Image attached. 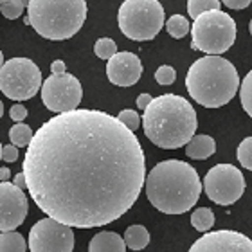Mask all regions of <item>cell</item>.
<instances>
[{"instance_id": "cell-1", "label": "cell", "mask_w": 252, "mask_h": 252, "mask_svg": "<svg viewBox=\"0 0 252 252\" xmlns=\"http://www.w3.org/2000/svg\"><path fill=\"white\" fill-rule=\"evenodd\" d=\"M22 171L49 218L92 229L133 207L146 182V158L135 133L117 117L76 108L38 128Z\"/></svg>"}, {"instance_id": "cell-2", "label": "cell", "mask_w": 252, "mask_h": 252, "mask_svg": "<svg viewBox=\"0 0 252 252\" xmlns=\"http://www.w3.org/2000/svg\"><path fill=\"white\" fill-rule=\"evenodd\" d=\"M144 188L155 209L166 215H184L198 202L204 186L191 164L169 158L155 164L146 175Z\"/></svg>"}, {"instance_id": "cell-3", "label": "cell", "mask_w": 252, "mask_h": 252, "mask_svg": "<svg viewBox=\"0 0 252 252\" xmlns=\"http://www.w3.org/2000/svg\"><path fill=\"white\" fill-rule=\"evenodd\" d=\"M142 126L146 137L155 146L177 150L193 139L198 121L188 99L177 94H162L144 110Z\"/></svg>"}, {"instance_id": "cell-4", "label": "cell", "mask_w": 252, "mask_h": 252, "mask_svg": "<svg viewBox=\"0 0 252 252\" xmlns=\"http://www.w3.org/2000/svg\"><path fill=\"white\" fill-rule=\"evenodd\" d=\"M186 89L198 105L205 108H220L236 95L240 76L229 60L207 54L189 67Z\"/></svg>"}, {"instance_id": "cell-5", "label": "cell", "mask_w": 252, "mask_h": 252, "mask_svg": "<svg viewBox=\"0 0 252 252\" xmlns=\"http://www.w3.org/2000/svg\"><path fill=\"white\" fill-rule=\"evenodd\" d=\"M31 27L47 40H68L87 20L85 0H29Z\"/></svg>"}, {"instance_id": "cell-6", "label": "cell", "mask_w": 252, "mask_h": 252, "mask_svg": "<svg viewBox=\"0 0 252 252\" xmlns=\"http://www.w3.org/2000/svg\"><path fill=\"white\" fill-rule=\"evenodd\" d=\"M194 51H202L205 54L220 56L232 47L236 40V22L231 15L220 9L205 11L198 18H194L191 27Z\"/></svg>"}, {"instance_id": "cell-7", "label": "cell", "mask_w": 252, "mask_h": 252, "mask_svg": "<svg viewBox=\"0 0 252 252\" xmlns=\"http://www.w3.org/2000/svg\"><path fill=\"white\" fill-rule=\"evenodd\" d=\"M117 22L126 38L135 42L153 40L164 26V7L158 0H125Z\"/></svg>"}, {"instance_id": "cell-8", "label": "cell", "mask_w": 252, "mask_h": 252, "mask_svg": "<svg viewBox=\"0 0 252 252\" xmlns=\"http://www.w3.org/2000/svg\"><path fill=\"white\" fill-rule=\"evenodd\" d=\"M42 87V70L29 58H11L0 68V90L13 101L31 99Z\"/></svg>"}, {"instance_id": "cell-9", "label": "cell", "mask_w": 252, "mask_h": 252, "mask_svg": "<svg viewBox=\"0 0 252 252\" xmlns=\"http://www.w3.org/2000/svg\"><path fill=\"white\" fill-rule=\"evenodd\" d=\"M205 194L218 205H232L242 198L245 191L243 173L232 164H216L205 173Z\"/></svg>"}, {"instance_id": "cell-10", "label": "cell", "mask_w": 252, "mask_h": 252, "mask_svg": "<svg viewBox=\"0 0 252 252\" xmlns=\"http://www.w3.org/2000/svg\"><path fill=\"white\" fill-rule=\"evenodd\" d=\"M83 97L79 79L72 74H51L42 85V101L45 108L56 114L76 110Z\"/></svg>"}, {"instance_id": "cell-11", "label": "cell", "mask_w": 252, "mask_h": 252, "mask_svg": "<svg viewBox=\"0 0 252 252\" xmlns=\"http://www.w3.org/2000/svg\"><path fill=\"white\" fill-rule=\"evenodd\" d=\"M29 251L31 252H72V227L65 225L54 218H42L29 231Z\"/></svg>"}, {"instance_id": "cell-12", "label": "cell", "mask_w": 252, "mask_h": 252, "mask_svg": "<svg viewBox=\"0 0 252 252\" xmlns=\"http://www.w3.org/2000/svg\"><path fill=\"white\" fill-rule=\"evenodd\" d=\"M29 202L24 189L11 182H0V232L15 231L24 223Z\"/></svg>"}, {"instance_id": "cell-13", "label": "cell", "mask_w": 252, "mask_h": 252, "mask_svg": "<svg viewBox=\"0 0 252 252\" xmlns=\"http://www.w3.org/2000/svg\"><path fill=\"white\" fill-rule=\"evenodd\" d=\"M188 252H252V240L236 231L205 232Z\"/></svg>"}, {"instance_id": "cell-14", "label": "cell", "mask_w": 252, "mask_h": 252, "mask_svg": "<svg viewBox=\"0 0 252 252\" xmlns=\"http://www.w3.org/2000/svg\"><path fill=\"white\" fill-rule=\"evenodd\" d=\"M106 76L117 87H133L142 76L141 58L133 53H117L106 62Z\"/></svg>"}, {"instance_id": "cell-15", "label": "cell", "mask_w": 252, "mask_h": 252, "mask_svg": "<svg viewBox=\"0 0 252 252\" xmlns=\"http://www.w3.org/2000/svg\"><path fill=\"white\" fill-rule=\"evenodd\" d=\"M89 252H126L125 238L117 232L103 231L90 240Z\"/></svg>"}, {"instance_id": "cell-16", "label": "cell", "mask_w": 252, "mask_h": 252, "mask_svg": "<svg viewBox=\"0 0 252 252\" xmlns=\"http://www.w3.org/2000/svg\"><path fill=\"white\" fill-rule=\"evenodd\" d=\"M216 152V142L211 135H194L186 144V155L194 160H205Z\"/></svg>"}, {"instance_id": "cell-17", "label": "cell", "mask_w": 252, "mask_h": 252, "mask_svg": "<svg viewBox=\"0 0 252 252\" xmlns=\"http://www.w3.org/2000/svg\"><path fill=\"white\" fill-rule=\"evenodd\" d=\"M125 243L130 251H142L150 243V232L144 225H130L125 232Z\"/></svg>"}, {"instance_id": "cell-18", "label": "cell", "mask_w": 252, "mask_h": 252, "mask_svg": "<svg viewBox=\"0 0 252 252\" xmlns=\"http://www.w3.org/2000/svg\"><path fill=\"white\" fill-rule=\"evenodd\" d=\"M26 238L20 232L7 231L0 234V252H26Z\"/></svg>"}, {"instance_id": "cell-19", "label": "cell", "mask_w": 252, "mask_h": 252, "mask_svg": "<svg viewBox=\"0 0 252 252\" xmlns=\"http://www.w3.org/2000/svg\"><path fill=\"white\" fill-rule=\"evenodd\" d=\"M32 137H34V133H32L31 126L24 125V123H16L9 130V141H11V144H15L16 148L29 146L32 141Z\"/></svg>"}, {"instance_id": "cell-20", "label": "cell", "mask_w": 252, "mask_h": 252, "mask_svg": "<svg viewBox=\"0 0 252 252\" xmlns=\"http://www.w3.org/2000/svg\"><path fill=\"white\" fill-rule=\"evenodd\" d=\"M191 225L200 232H207L211 227L215 225V215L207 207H198L191 215Z\"/></svg>"}, {"instance_id": "cell-21", "label": "cell", "mask_w": 252, "mask_h": 252, "mask_svg": "<svg viewBox=\"0 0 252 252\" xmlns=\"http://www.w3.org/2000/svg\"><path fill=\"white\" fill-rule=\"evenodd\" d=\"M166 31L169 32V36L173 38H184L189 31H191V27H189V22L186 16L182 15H173L169 16V20L166 22Z\"/></svg>"}, {"instance_id": "cell-22", "label": "cell", "mask_w": 252, "mask_h": 252, "mask_svg": "<svg viewBox=\"0 0 252 252\" xmlns=\"http://www.w3.org/2000/svg\"><path fill=\"white\" fill-rule=\"evenodd\" d=\"M213 9H220V0H188V13L193 20L205 11Z\"/></svg>"}, {"instance_id": "cell-23", "label": "cell", "mask_w": 252, "mask_h": 252, "mask_svg": "<svg viewBox=\"0 0 252 252\" xmlns=\"http://www.w3.org/2000/svg\"><path fill=\"white\" fill-rule=\"evenodd\" d=\"M240 101H242L243 110L252 117V70L243 78L240 85Z\"/></svg>"}, {"instance_id": "cell-24", "label": "cell", "mask_w": 252, "mask_h": 252, "mask_svg": "<svg viewBox=\"0 0 252 252\" xmlns=\"http://www.w3.org/2000/svg\"><path fill=\"white\" fill-rule=\"evenodd\" d=\"M94 53L97 58L108 62L114 54H117V43L114 42L112 38H99V40L94 43Z\"/></svg>"}, {"instance_id": "cell-25", "label": "cell", "mask_w": 252, "mask_h": 252, "mask_svg": "<svg viewBox=\"0 0 252 252\" xmlns=\"http://www.w3.org/2000/svg\"><path fill=\"white\" fill-rule=\"evenodd\" d=\"M24 7H26L24 0H4L0 5V13L9 20H16L24 13Z\"/></svg>"}, {"instance_id": "cell-26", "label": "cell", "mask_w": 252, "mask_h": 252, "mask_svg": "<svg viewBox=\"0 0 252 252\" xmlns=\"http://www.w3.org/2000/svg\"><path fill=\"white\" fill-rule=\"evenodd\" d=\"M238 162L242 164L245 169H251L252 171V137H247L240 142L236 152Z\"/></svg>"}, {"instance_id": "cell-27", "label": "cell", "mask_w": 252, "mask_h": 252, "mask_svg": "<svg viewBox=\"0 0 252 252\" xmlns=\"http://www.w3.org/2000/svg\"><path fill=\"white\" fill-rule=\"evenodd\" d=\"M117 119L123 123V125L126 126V128H130L131 131H135L139 126H141V117H139V114H137L135 110H123L119 112V116H117Z\"/></svg>"}, {"instance_id": "cell-28", "label": "cell", "mask_w": 252, "mask_h": 252, "mask_svg": "<svg viewBox=\"0 0 252 252\" xmlns=\"http://www.w3.org/2000/svg\"><path fill=\"white\" fill-rule=\"evenodd\" d=\"M175 79H177V72H175V68L169 67V65L158 67L157 72H155V81H157L158 85H171V83H175Z\"/></svg>"}, {"instance_id": "cell-29", "label": "cell", "mask_w": 252, "mask_h": 252, "mask_svg": "<svg viewBox=\"0 0 252 252\" xmlns=\"http://www.w3.org/2000/svg\"><path fill=\"white\" fill-rule=\"evenodd\" d=\"M9 117L13 119L15 123H22L24 119L27 117V108L24 105H20V103H16V105L11 106L9 110Z\"/></svg>"}, {"instance_id": "cell-30", "label": "cell", "mask_w": 252, "mask_h": 252, "mask_svg": "<svg viewBox=\"0 0 252 252\" xmlns=\"http://www.w3.org/2000/svg\"><path fill=\"white\" fill-rule=\"evenodd\" d=\"M16 158H18V148L15 144H7V146L2 148V160L5 162H16Z\"/></svg>"}, {"instance_id": "cell-31", "label": "cell", "mask_w": 252, "mask_h": 252, "mask_svg": "<svg viewBox=\"0 0 252 252\" xmlns=\"http://www.w3.org/2000/svg\"><path fill=\"white\" fill-rule=\"evenodd\" d=\"M252 0H221V4H225L229 9H245L251 5Z\"/></svg>"}, {"instance_id": "cell-32", "label": "cell", "mask_w": 252, "mask_h": 252, "mask_svg": "<svg viewBox=\"0 0 252 252\" xmlns=\"http://www.w3.org/2000/svg\"><path fill=\"white\" fill-rule=\"evenodd\" d=\"M153 101V97L150 94H141L139 95V97H137V106H139V108H141V110H146L148 108V105H150V103H152Z\"/></svg>"}, {"instance_id": "cell-33", "label": "cell", "mask_w": 252, "mask_h": 252, "mask_svg": "<svg viewBox=\"0 0 252 252\" xmlns=\"http://www.w3.org/2000/svg\"><path fill=\"white\" fill-rule=\"evenodd\" d=\"M51 72L53 74H65V62L56 60V62L51 63Z\"/></svg>"}, {"instance_id": "cell-34", "label": "cell", "mask_w": 252, "mask_h": 252, "mask_svg": "<svg viewBox=\"0 0 252 252\" xmlns=\"http://www.w3.org/2000/svg\"><path fill=\"white\" fill-rule=\"evenodd\" d=\"M13 184L16 186V188L20 189H26L27 188V182H26V175H24V171L18 175H15V180H13Z\"/></svg>"}, {"instance_id": "cell-35", "label": "cell", "mask_w": 252, "mask_h": 252, "mask_svg": "<svg viewBox=\"0 0 252 252\" xmlns=\"http://www.w3.org/2000/svg\"><path fill=\"white\" fill-rule=\"evenodd\" d=\"M9 177H11L9 169H7V168H0V182H7V180H9Z\"/></svg>"}, {"instance_id": "cell-36", "label": "cell", "mask_w": 252, "mask_h": 252, "mask_svg": "<svg viewBox=\"0 0 252 252\" xmlns=\"http://www.w3.org/2000/svg\"><path fill=\"white\" fill-rule=\"evenodd\" d=\"M4 54H2V51H0V68H2V65H4Z\"/></svg>"}, {"instance_id": "cell-37", "label": "cell", "mask_w": 252, "mask_h": 252, "mask_svg": "<svg viewBox=\"0 0 252 252\" xmlns=\"http://www.w3.org/2000/svg\"><path fill=\"white\" fill-rule=\"evenodd\" d=\"M4 116V105H2V101H0V117Z\"/></svg>"}, {"instance_id": "cell-38", "label": "cell", "mask_w": 252, "mask_h": 252, "mask_svg": "<svg viewBox=\"0 0 252 252\" xmlns=\"http://www.w3.org/2000/svg\"><path fill=\"white\" fill-rule=\"evenodd\" d=\"M2 148H4V146H2V144H0V160H2Z\"/></svg>"}, {"instance_id": "cell-39", "label": "cell", "mask_w": 252, "mask_h": 252, "mask_svg": "<svg viewBox=\"0 0 252 252\" xmlns=\"http://www.w3.org/2000/svg\"><path fill=\"white\" fill-rule=\"evenodd\" d=\"M249 31H251V34H252V20H251V26H249Z\"/></svg>"}, {"instance_id": "cell-40", "label": "cell", "mask_w": 252, "mask_h": 252, "mask_svg": "<svg viewBox=\"0 0 252 252\" xmlns=\"http://www.w3.org/2000/svg\"><path fill=\"white\" fill-rule=\"evenodd\" d=\"M2 2H4V0H0V5H2Z\"/></svg>"}]
</instances>
